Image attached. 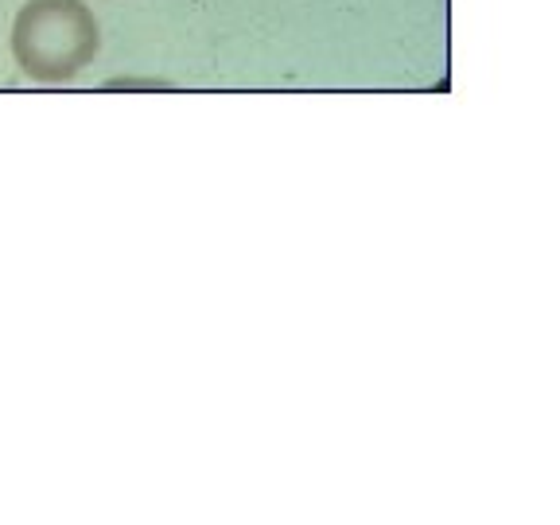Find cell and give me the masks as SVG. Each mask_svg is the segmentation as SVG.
<instances>
[{
  "label": "cell",
  "mask_w": 560,
  "mask_h": 525,
  "mask_svg": "<svg viewBox=\"0 0 560 525\" xmlns=\"http://www.w3.org/2000/svg\"><path fill=\"white\" fill-rule=\"evenodd\" d=\"M97 44V20L82 0H27L12 27V55L35 82L79 79Z\"/></svg>",
  "instance_id": "1"
}]
</instances>
